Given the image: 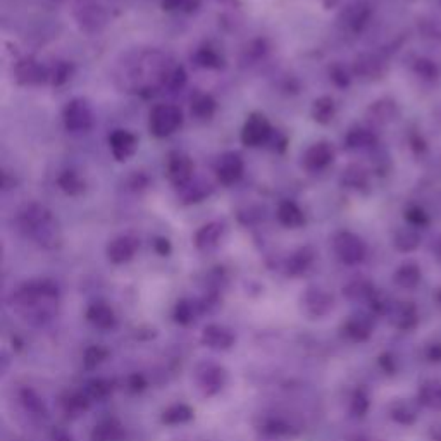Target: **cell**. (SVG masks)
<instances>
[{"label": "cell", "instance_id": "obj_1", "mask_svg": "<svg viewBox=\"0 0 441 441\" xmlns=\"http://www.w3.org/2000/svg\"><path fill=\"white\" fill-rule=\"evenodd\" d=\"M17 224L26 236L47 250L59 248L62 243V231L54 214L40 203H26L17 214Z\"/></svg>", "mask_w": 441, "mask_h": 441}, {"label": "cell", "instance_id": "obj_2", "mask_svg": "<svg viewBox=\"0 0 441 441\" xmlns=\"http://www.w3.org/2000/svg\"><path fill=\"white\" fill-rule=\"evenodd\" d=\"M183 124V114L180 107L171 106V103H159L150 110V120H148V128L150 133L157 138H166L176 133Z\"/></svg>", "mask_w": 441, "mask_h": 441}, {"label": "cell", "instance_id": "obj_3", "mask_svg": "<svg viewBox=\"0 0 441 441\" xmlns=\"http://www.w3.org/2000/svg\"><path fill=\"white\" fill-rule=\"evenodd\" d=\"M64 126L73 133H87L94 126V110L85 99H73L64 109Z\"/></svg>", "mask_w": 441, "mask_h": 441}, {"label": "cell", "instance_id": "obj_4", "mask_svg": "<svg viewBox=\"0 0 441 441\" xmlns=\"http://www.w3.org/2000/svg\"><path fill=\"white\" fill-rule=\"evenodd\" d=\"M333 248H335L340 261L345 264H357L366 255L364 242L359 236H355L354 233L348 231H340L333 238Z\"/></svg>", "mask_w": 441, "mask_h": 441}, {"label": "cell", "instance_id": "obj_5", "mask_svg": "<svg viewBox=\"0 0 441 441\" xmlns=\"http://www.w3.org/2000/svg\"><path fill=\"white\" fill-rule=\"evenodd\" d=\"M243 169H245V164H243L242 155L236 152H226L216 162L217 181L224 187H231V185L238 183L240 178L243 176Z\"/></svg>", "mask_w": 441, "mask_h": 441}, {"label": "cell", "instance_id": "obj_6", "mask_svg": "<svg viewBox=\"0 0 441 441\" xmlns=\"http://www.w3.org/2000/svg\"><path fill=\"white\" fill-rule=\"evenodd\" d=\"M273 135L269 121L262 114H252L242 129V142L247 147H261Z\"/></svg>", "mask_w": 441, "mask_h": 441}, {"label": "cell", "instance_id": "obj_7", "mask_svg": "<svg viewBox=\"0 0 441 441\" xmlns=\"http://www.w3.org/2000/svg\"><path fill=\"white\" fill-rule=\"evenodd\" d=\"M166 173H168L169 181L178 188H185L194 178V162L188 155L180 154V152H174V154L169 155L168 159V168H166Z\"/></svg>", "mask_w": 441, "mask_h": 441}, {"label": "cell", "instance_id": "obj_8", "mask_svg": "<svg viewBox=\"0 0 441 441\" xmlns=\"http://www.w3.org/2000/svg\"><path fill=\"white\" fill-rule=\"evenodd\" d=\"M138 240L131 235H121L107 245V257L113 264H126L138 252Z\"/></svg>", "mask_w": 441, "mask_h": 441}, {"label": "cell", "instance_id": "obj_9", "mask_svg": "<svg viewBox=\"0 0 441 441\" xmlns=\"http://www.w3.org/2000/svg\"><path fill=\"white\" fill-rule=\"evenodd\" d=\"M333 159H335L333 147L328 142H317L312 147L307 148V152L303 154V166H305L307 171L319 173L328 168L333 162Z\"/></svg>", "mask_w": 441, "mask_h": 441}, {"label": "cell", "instance_id": "obj_10", "mask_svg": "<svg viewBox=\"0 0 441 441\" xmlns=\"http://www.w3.org/2000/svg\"><path fill=\"white\" fill-rule=\"evenodd\" d=\"M14 76H16L17 83L26 85V87L49 81V71L31 57H26L17 62L16 68H14Z\"/></svg>", "mask_w": 441, "mask_h": 441}, {"label": "cell", "instance_id": "obj_11", "mask_svg": "<svg viewBox=\"0 0 441 441\" xmlns=\"http://www.w3.org/2000/svg\"><path fill=\"white\" fill-rule=\"evenodd\" d=\"M109 147L117 161H128L138 148V140L126 129H116L109 136Z\"/></svg>", "mask_w": 441, "mask_h": 441}, {"label": "cell", "instance_id": "obj_12", "mask_svg": "<svg viewBox=\"0 0 441 441\" xmlns=\"http://www.w3.org/2000/svg\"><path fill=\"white\" fill-rule=\"evenodd\" d=\"M222 233H224V226H222L221 222H207L205 226H202V228L195 233V247L202 252L214 250V248L219 245Z\"/></svg>", "mask_w": 441, "mask_h": 441}, {"label": "cell", "instance_id": "obj_13", "mask_svg": "<svg viewBox=\"0 0 441 441\" xmlns=\"http://www.w3.org/2000/svg\"><path fill=\"white\" fill-rule=\"evenodd\" d=\"M202 342L205 347L214 350H228L235 345V335L219 324H210L203 329Z\"/></svg>", "mask_w": 441, "mask_h": 441}, {"label": "cell", "instance_id": "obj_14", "mask_svg": "<svg viewBox=\"0 0 441 441\" xmlns=\"http://www.w3.org/2000/svg\"><path fill=\"white\" fill-rule=\"evenodd\" d=\"M303 305L310 316L321 317L331 309L333 298L321 288H309L307 294L303 295Z\"/></svg>", "mask_w": 441, "mask_h": 441}, {"label": "cell", "instance_id": "obj_15", "mask_svg": "<svg viewBox=\"0 0 441 441\" xmlns=\"http://www.w3.org/2000/svg\"><path fill=\"white\" fill-rule=\"evenodd\" d=\"M76 17L78 21H80L81 28L87 29V31H97V29H100L106 24V14H103V10L100 9L99 6H95V3L85 2L83 6L78 9Z\"/></svg>", "mask_w": 441, "mask_h": 441}, {"label": "cell", "instance_id": "obj_16", "mask_svg": "<svg viewBox=\"0 0 441 441\" xmlns=\"http://www.w3.org/2000/svg\"><path fill=\"white\" fill-rule=\"evenodd\" d=\"M87 319L90 324H94L95 328L99 329H103V331L116 326V314H114V310L103 302H97L94 303V305L88 307Z\"/></svg>", "mask_w": 441, "mask_h": 441}, {"label": "cell", "instance_id": "obj_17", "mask_svg": "<svg viewBox=\"0 0 441 441\" xmlns=\"http://www.w3.org/2000/svg\"><path fill=\"white\" fill-rule=\"evenodd\" d=\"M314 259H316V254L310 247H302L298 250L294 252L290 255L287 262V273L290 276H302L307 270L310 269V266L314 264Z\"/></svg>", "mask_w": 441, "mask_h": 441}, {"label": "cell", "instance_id": "obj_18", "mask_svg": "<svg viewBox=\"0 0 441 441\" xmlns=\"http://www.w3.org/2000/svg\"><path fill=\"white\" fill-rule=\"evenodd\" d=\"M276 216L281 224L290 229H296L305 224V216H303L302 209L295 202H291V200H283L280 203Z\"/></svg>", "mask_w": 441, "mask_h": 441}, {"label": "cell", "instance_id": "obj_19", "mask_svg": "<svg viewBox=\"0 0 441 441\" xmlns=\"http://www.w3.org/2000/svg\"><path fill=\"white\" fill-rule=\"evenodd\" d=\"M198 383L207 395H214V393H217L224 386L226 370L222 368H217V366H207L198 374Z\"/></svg>", "mask_w": 441, "mask_h": 441}, {"label": "cell", "instance_id": "obj_20", "mask_svg": "<svg viewBox=\"0 0 441 441\" xmlns=\"http://www.w3.org/2000/svg\"><path fill=\"white\" fill-rule=\"evenodd\" d=\"M92 441H120L123 438V426L116 419L99 422L92 431Z\"/></svg>", "mask_w": 441, "mask_h": 441}, {"label": "cell", "instance_id": "obj_21", "mask_svg": "<svg viewBox=\"0 0 441 441\" xmlns=\"http://www.w3.org/2000/svg\"><path fill=\"white\" fill-rule=\"evenodd\" d=\"M57 185L59 188L69 196L81 195L85 191V188H87V183H85V180L81 178V174L73 171V169H68V171L62 173L61 176H59Z\"/></svg>", "mask_w": 441, "mask_h": 441}, {"label": "cell", "instance_id": "obj_22", "mask_svg": "<svg viewBox=\"0 0 441 441\" xmlns=\"http://www.w3.org/2000/svg\"><path fill=\"white\" fill-rule=\"evenodd\" d=\"M90 407V400H88V395H83L80 391H71L62 398V409L68 416L78 417L81 414H85Z\"/></svg>", "mask_w": 441, "mask_h": 441}, {"label": "cell", "instance_id": "obj_23", "mask_svg": "<svg viewBox=\"0 0 441 441\" xmlns=\"http://www.w3.org/2000/svg\"><path fill=\"white\" fill-rule=\"evenodd\" d=\"M191 419H194V410L188 405H185V403H176V405L168 407V409L162 412V422L168 426L187 424Z\"/></svg>", "mask_w": 441, "mask_h": 441}, {"label": "cell", "instance_id": "obj_24", "mask_svg": "<svg viewBox=\"0 0 441 441\" xmlns=\"http://www.w3.org/2000/svg\"><path fill=\"white\" fill-rule=\"evenodd\" d=\"M336 114L335 100L331 97H321L312 103V117L319 124H329Z\"/></svg>", "mask_w": 441, "mask_h": 441}, {"label": "cell", "instance_id": "obj_25", "mask_svg": "<svg viewBox=\"0 0 441 441\" xmlns=\"http://www.w3.org/2000/svg\"><path fill=\"white\" fill-rule=\"evenodd\" d=\"M355 73L362 78H377L383 74V64L379 62V59H376L374 55H361V57L355 61Z\"/></svg>", "mask_w": 441, "mask_h": 441}, {"label": "cell", "instance_id": "obj_26", "mask_svg": "<svg viewBox=\"0 0 441 441\" xmlns=\"http://www.w3.org/2000/svg\"><path fill=\"white\" fill-rule=\"evenodd\" d=\"M195 61L200 68H205V69H219L222 68V64H224L222 55L210 45L200 47L195 54Z\"/></svg>", "mask_w": 441, "mask_h": 441}, {"label": "cell", "instance_id": "obj_27", "mask_svg": "<svg viewBox=\"0 0 441 441\" xmlns=\"http://www.w3.org/2000/svg\"><path fill=\"white\" fill-rule=\"evenodd\" d=\"M216 113V100L207 94L195 95L191 100V114L198 120H210Z\"/></svg>", "mask_w": 441, "mask_h": 441}, {"label": "cell", "instance_id": "obj_28", "mask_svg": "<svg viewBox=\"0 0 441 441\" xmlns=\"http://www.w3.org/2000/svg\"><path fill=\"white\" fill-rule=\"evenodd\" d=\"M342 183L347 188L359 190V188H364L366 183H368V174H366L364 168H361V166H348L343 171Z\"/></svg>", "mask_w": 441, "mask_h": 441}, {"label": "cell", "instance_id": "obj_29", "mask_svg": "<svg viewBox=\"0 0 441 441\" xmlns=\"http://www.w3.org/2000/svg\"><path fill=\"white\" fill-rule=\"evenodd\" d=\"M368 17H369V10L366 9V6H352V7H348L347 13L343 14L345 24H347L350 29H354V31H359V29L366 24Z\"/></svg>", "mask_w": 441, "mask_h": 441}, {"label": "cell", "instance_id": "obj_30", "mask_svg": "<svg viewBox=\"0 0 441 441\" xmlns=\"http://www.w3.org/2000/svg\"><path fill=\"white\" fill-rule=\"evenodd\" d=\"M261 429H262V433H266V435H270V436H287L294 433L291 424H288V422L281 417L264 419V422L261 424Z\"/></svg>", "mask_w": 441, "mask_h": 441}, {"label": "cell", "instance_id": "obj_31", "mask_svg": "<svg viewBox=\"0 0 441 441\" xmlns=\"http://www.w3.org/2000/svg\"><path fill=\"white\" fill-rule=\"evenodd\" d=\"M187 83V73L181 66H169L168 71L162 76V87L169 88V90H180Z\"/></svg>", "mask_w": 441, "mask_h": 441}, {"label": "cell", "instance_id": "obj_32", "mask_svg": "<svg viewBox=\"0 0 441 441\" xmlns=\"http://www.w3.org/2000/svg\"><path fill=\"white\" fill-rule=\"evenodd\" d=\"M109 357V350L100 345H94V347H88L83 354V366L87 369H95L102 364L106 359Z\"/></svg>", "mask_w": 441, "mask_h": 441}, {"label": "cell", "instance_id": "obj_33", "mask_svg": "<svg viewBox=\"0 0 441 441\" xmlns=\"http://www.w3.org/2000/svg\"><path fill=\"white\" fill-rule=\"evenodd\" d=\"M369 113L374 121L386 123V121L393 120V116H395V106H393V102H390V100H379V102H376L370 107Z\"/></svg>", "mask_w": 441, "mask_h": 441}, {"label": "cell", "instance_id": "obj_34", "mask_svg": "<svg viewBox=\"0 0 441 441\" xmlns=\"http://www.w3.org/2000/svg\"><path fill=\"white\" fill-rule=\"evenodd\" d=\"M374 143L373 133L368 129H352L347 135V145L350 148H364Z\"/></svg>", "mask_w": 441, "mask_h": 441}, {"label": "cell", "instance_id": "obj_35", "mask_svg": "<svg viewBox=\"0 0 441 441\" xmlns=\"http://www.w3.org/2000/svg\"><path fill=\"white\" fill-rule=\"evenodd\" d=\"M209 194H210L209 185H191V181H190L183 190V202L185 203L202 202V200L205 198Z\"/></svg>", "mask_w": 441, "mask_h": 441}, {"label": "cell", "instance_id": "obj_36", "mask_svg": "<svg viewBox=\"0 0 441 441\" xmlns=\"http://www.w3.org/2000/svg\"><path fill=\"white\" fill-rule=\"evenodd\" d=\"M110 391H113V386H110L109 381L106 379H92L90 383L87 384L88 398L103 400L110 395Z\"/></svg>", "mask_w": 441, "mask_h": 441}, {"label": "cell", "instance_id": "obj_37", "mask_svg": "<svg viewBox=\"0 0 441 441\" xmlns=\"http://www.w3.org/2000/svg\"><path fill=\"white\" fill-rule=\"evenodd\" d=\"M174 321L178 322V324H190L191 321H194V305H191V302H188V300H180V302L176 303V307H174Z\"/></svg>", "mask_w": 441, "mask_h": 441}, {"label": "cell", "instance_id": "obj_38", "mask_svg": "<svg viewBox=\"0 0 441 441\" xmlns=\"http://www.w3.org/2000/svg\"><path fill=\"white\" fill-rule=\"evenodd\" d=\"M69 74H71V68L68 64H64V62H59L52 69V73H49V81L54 87H61V85H64L69 80Z\"/></svg>", "mask_w": 441, "mask_h": 441}, {"label": "cell", "instance_id": "obj_39", "mask_svg": "<svg viewBox=\"0 0 441 441\" xmlns=\"http://www.w3.org/2000/svg\"><path fill=\"white\" fill-rule=\"evenodd\" d=\"M198 6V0H162V7L168 10H191L196 9Z\"/></svg>", "mask_w": 441, "mask_h": 441}, {"label": "cell", "instance_id": "obj_40", "mask_svg": "<svg viewBox=\"0 0 441 441\" xmlns=\"http://www.w3.org/2000/svg\"><path fill=\"white\" fill-rule=\"evenodd\" d=\"M329 76H331L333 83L340 88L348 87V83H350V76H348L342 66H333V68L329 69Z\"/></svg>", "mask_w": 441, "mask_h": 441}, {"label": "cell", "instance_id": "obj_41", "mask_svg": "<svg viewBox=\"0 0 441 441\" xmlns=\"http://www.w3.org/2000/svg\"><path fill=\"white\" fill-rule=\"evenodd\" d=\"M23 400H24L26 407H28L29 410H35V412H40V410H43L42 400H40L38 396H36L31 390H24L23 391Z\"/></svg>", "mask_w": 441, "mask_h": 441}, {"label": "cell", "instance_id": "obj_42", "mask_svg": "<svg viewBox=\"0 0 441 441\" xmlns=\"http://www.w3.org/2000/svg\"><path fill=\"white\" fill-rule=\"evenodd\" d=\"M416 235H414L412 231H402L396 236V245L403 248V250H407V248H412L416 245Z\"/></svg>", "mask_w": 441, "mask_h": 441}, {"label": "cell", "instance_id": "obj_43", "mask_svg": "<svg viewBox=\"0 0 441 441\" xmlns=\"http://www.w3.org/2000/svg\"><path fill=\"white\" fill-rule=\"evenodd\" d=\"M147 386V381L145 377L142 376V374H131V376L128 377V390L133 391V393H138L142 390H145Z\"/></svg>", "mask_w": 441, "mask_h": 441}, {"label": "cell", "instance_id": "obj_44", "mask_svg": "<svg viewBox=\"0 0 441 441\" xmlns=\"http://www.w3.org/2000/svg\"><path fill=\"white\" fill-rule=\"evenodd\" d=\"M347 333L352 336L354 340H362L366 336V328L357 321H350L347 324Z\"/></svg>", "mask_w": 441, "mask_h": 441}, {"label": "cell", "instance_id": "obj_45", "mask_svg": "<svg viewBox=\"0 0 441 441\" xmlns=\"http://www.w3.org/2000/svg\"><path fill=\"white\" fill-rule=\"evenodd\" d=\"M154 248L157 254L168 255L169 252H171V243H169V240H166V238H157L154 242Z\"/></svg>", "mask_w": 441, "mask_h": 441}, {"label": "cell", "instance_id": "obj_46", "mask_svg": "<svg viewBox=\"0 0 441 441\" xmlns=\"http://www.w3.org/2000/svg\"><path fill=\"white\" fill-rule=\"evenodd\" d=\"M338 3H340V0H322V6H324L326 9H335Z\"/></svg>", "mask_w": 441, "mask_h": 441}]
</instances>
